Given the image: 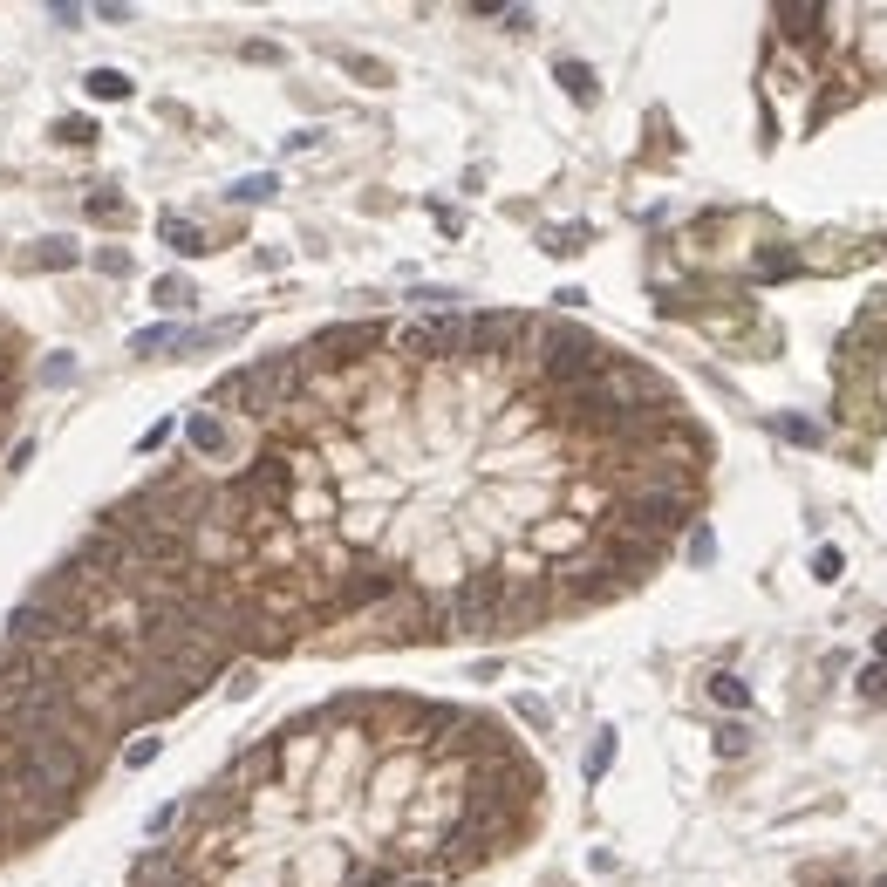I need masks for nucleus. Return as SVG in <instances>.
I'll return each mask as SVG.
<instances>
[{"label": "nucleus", "instance_id": "obj_1", "mask_svg": "<svg viewBox=\"0 0 887 887\" xmlns=\"http://www.w3.org/2000/svg\"><path fill=\"white\" fill-rule=\"evenodd\" d=\"M533 335H540V383H546V396L594 383V376L615 362L601 335H587V328H567V321H546V328L533 321Z\"/></svg>", "mask_w": 887, "mask_h": 887}, {"label": "nucleus", "instance_id": "obj_2", "mask_svg": "<svg viewBox=\"0 0 887 887\" xmlns=\"http://www.w3.org/2000/svg\"><path fill=\"white\" fill-rule=\"evenodd\" d=\"M376 342H383V328H376V321H335V328L308 335V342L294 348V355L308 362V376H314V369H348V362L376 355Z\"/></svg>", "mask_w": 887, "mask_h": 887}, {"label": "nucleus", "instance_id": "obj_3", "mask_svg": "<svg viewBox=\"0 0 887 887\" xmlns=\"http://www.w3.org/2000/svg\"><path fill=\"white\" fill-rule=\"evenodd\" d=\"M464 328H471V314H424V321H410V328H396V348L403 355H417V362H464Z\"/></svg>", "mask_w": 887, "mask_h": 887}, {"label": "nucleus", "instance_id": "obj_4", "mask_svg": "<svg viewBox=\"0 0 887 887\" xmlns=\"http://www.w3.org/2000/svg\"><path fill=\"white\" fill-rule=\"evenodd\" d=\"M526 335H533L526 314H471V328H464V362H505V355H519Z\"/></svg>", "mask_w": 887, "mask_h": 887}, {"label": "nucleus", "instance_id": "obj_5", "mask_svg": "<svg viewBox=\"0 0 887 887\" xmlns=\"http://www.w3.org/2000/svg\"><path fill=\"white\" fill-rule=\"evenodd\" d=\"M185 444H192V458H198V464L232 458V430H226V417H219V410H192V417H185Z\"/></svg>", "mask_w": 887, "mask_h": 887}, {"label": "nucleus", "instance_id": "obj_6", "mask_svg": "<svg viewBox=\"0 0 887 887\" xmlns=\"http://www.w3.org/2000/svg\"><path fill=\"white\" fill-rule=\"evenodd\" d=\"M76 260H82L76 239H41V246H28V260H21V267H35V273H69Z\"/></svg>", "mask_w": 887, "mask_h": 887}, {"label": "nucleus", "instance_id": "obj_7", "mask_svg": "<svg viewBox=\"0 0 887 887\" xmlns=\"http://www.w3.org/2000/svg\"><path fill=\"white\" fill-rule=\"evenodd\" d=\"M157 232H164V246H171V253H185V260H198V253H205V232H198L192 219H178V212H164V219H157Z\"/></svg>", "mask_w": 887, "mask_h": 887}, {"label": "nucleus", "instance_id": "obj_8", "mask_svg": "<svg viewBox=\"0 0 887 887\" xmlns=\"http://www.w3.org/2000/svg\"><path fill=\"white\" fill-rule=\"evenodd\" d=\"M164 348H185V328L157 321V328H137V335H130V355H164Z\"/></svg>", "mask_w": 887, "mask_h": 887}, {"label": "nucleus", "instance_id": "obj_9", "mask_svg": "<svg viewBox=\"0 0 887 887\" xmlns=\"http://www.w3.org/2000/svg\"><path fill=\"white\" fill-rule=\"evenodd\" d=\"M89 96H96V103H123V96H130V89H137V82L123 76V69H89Z\"/></svg>", "mask_w": 887, "mask_h": 887}, {"label": "nucleus", "instance_id": "obj_10", "mask_svg": "<svg viewBox=\"0 0 887 887\" xmlns=\"http://www.w3.org/2000/svg\"><path fill=\"white\" fill-rule=\"evenodd\" d=\"M560 89H567L574 103H594V96H601V82H594L587 62H560Z\"/></svg>", "mask_w": 887, "mask_h": 887}, {"label": "nucleus", "instance_id": "obj_11", "mask_svg": "<svg viewBox=\"0 0 887 887\" xmlns=\"http://www.w3.org/2000/svg\"><path fill=\"white\" fill-rule=\"evenodd\" d=\"M710 696H717L724 710H751V683L731 676V669H717V676H710Z\"/></svg>", "mask_w": 887, "mask_h": 887}, {"label": "nucleus", "instance_id": "obj_12", "mask_svg": "<svg viewBox=\"0 0 887 887\" xmlns=\"http://www.w3.org/2000/svg\"><path fill=\"white\" fill-rule=\"evenodd\" d=\"M819 21H826V14H819V7H778V28H785V35H792V41H806V35H819Z\"/></svg>", "mask_w": 887, "mask_h": 887}, {"label": "nucleus", "instance_id": "obj_13", "mask_svg": "<svg viewBox=\"0 0 887 887\" xmlns=\"http://www.w3.org/2000/svg\"><path fill=\"white\" fill-rule=\"evenodd\" d=\"M758 280H792V273H799V253H785V246H772V253H758Z\"/></svg>", "mask_w": 887, "mask_h": 887}, {"label": "nucleus", "instance_id": "obj_14", "mask_svg": "<svg viewBox=\"0 0 887 887\" xmlns=\"http://www.w3.org/2000/svg\"><path fill=\"white\" fill-rule=\"evenodd\" d=\"M608 765H615V731H601L594 744H587V765H580L587 785H594V778H608Z\"/></svg>", "mask_w": 887, "mask_h": 887}, {"label": "nucleus", "instance_id": "obj_15", "mask_svg": "<svg viewBox=\"0 0 887 887\" xmlns=\"http://www.w3.org/2000/svg\"><path fill=\"white\" fill-rule=\"evenodd\" d=\"M35 376H41L48 389H69V383H76V362H69V355L55 348V355H41V369H35Z\"/></svg>", "mask_w": 887, "mask_h": 887}, {"label": "nucleus", "instance_id": "obj_16", "mask_svg": "<svg viewBox=\"0 0 887 887\" xmlns=\"http://www.w3.org/2000/svg\"><path fill=\"white\" fill-rule=\"evenodd\" d=\"M853 690L867 696V703H887V662H867V669L853 676Z\"/></svg>", "mask_w": 887, "mask_h": 887}, {"label": "nucleus", "instance_id": "obj_17", "mask_svg": "<svg viewBox=\"0 0 887 887\" xmlns=\"http://www.w3.org/2000/svg\"><path fill=\"white\" fill-rule=\"evenodd\" d=\"M55 144H96V123L89 116H55Z\"/></svg>", "mask_w": 887, "mask_h": 887}, {"label": "nucleus", "instance_id": "obj_18", "mask_svg": "<svg viewBox=\"0 0 887 887\" xmlns=\"http://www.w3.org/2000/svg\"><path fill=\"white\" fill-rule=\"evenodd\" d=\"M151 294H157V308H185V301H192V280H178V273H164V280H157Z\"/></svg>", "mask_w": 887, "mask_h": 887}, {"label": "nucleus", "instance_id": "obj_19", "mask_svg": "<svg viewBox=\"0 0 887 887\" xmlns=\"http://www.w3.org/2000/svg\"><path fill=\"white\" fill-rule=\"evenodd\" d=\"M89 219H103V226H116V219H130V205H123L116 192H96V198H89Z\"/></svg>", "mask_w": 887, "mask_h": 887}, {"label": "nucleus", "instance_id": "obj_20", "mask_svg": "<svg viewBox=\"0 0 887 887\" xmlns=\"http://www.w3.org/2000/svg\"><path fill=\"white\" fill-rule=\"evenodd\" d=\"M280 192V185H273L267 171H260V178H239V185H232V198H239V205H260V198H273Z\"/></svg>", "mask_w": 887, "mask_h": 887}, {"label": "nucleus", "instance_id": "obj_21", "mask_svg": "<svg viewBox=\"0 0 887 887\" xmlns=\"http://www.w3.org/2000/svg\"><path fill=\"white\" fill-rule=\"evenodd\" d=\"M744 751H751V731L744 724H724L717 731V758H744Z\"/></svg>", "mask_w": 887, "mask_h": 887}, {"label": "nucleus", "instance_id": "obj_22", "mask_svg": "<svg viewBox=\"0 0 887 887\" xmlns=\"http://www.w3.org/2000/svg\"><path fill=\"white\" fill-rule=\"evenodd\" d=\"M778 437H785V444H819V424H806V417H778Z\"/></svg>", "mask_w": 887, "mask_h": 887}, {"label": "nucleus", "instance_id": "obj_23", "mask_svg": "<svg viewBox=\"0 0 887 887\" xmlns=\"http://www.w3.org/2000/svg\"><path fill=\"white\" fill-rule=\"evenodd\" d=\"M157 751H164L157 737H137V744H123V765H130V772H144V765H157Z\"/></svg>", "mask_w": 887, "mask_h": 887}, {"label": "nucleus", "instance_id": "obj_24", "mask_svg": "<svg viewBox=\"0 0 887 887\" xmlns=\"http://www.w3.org/2000/svg\"><path fill=\"white\" fill-rule=\"evenodd\" d=\"M840 567H847L840 546H819V553H812V580H840Z\"/></svg>", "mask_w": 887, "mask_h": 887}, {"label": "nucleus", "instance_id": "obj_25", "mask_svg": "<svg viewBox=\"0 0 887 887\" xmlns=\"http://www.w3.org/2000/svg\"><path fill=\"white\" fill-rule=\"evenodd\" d=\"M342 69H348V76H362V82H389V69H383V62H369V55H342Z\"/></svg>", "mask_w": 887, "mask_h": 887}, {"label": "nucleus", "instance_id": "obj_26", "mask_svg": "<svg viewBox=\"0 0 887 887\" xmlns=\"http://www.w3.org/2000/svg\"><path fill=\"white\" fill-rule=\"evenodd\" d=\"M580 239H587V226H560L546 232V253H580Z\"/></svg>", "mask_w": 887, "mask_h": 887}, {"label": "nucleus", "instance_id": "obj_27", "mask_svg": "<svg viewBox=\"0 0 887 887\" xmlns=\"http://www.w3.org/2000/svg\"><path fill=\"white\" fill-rule=\"evenodd\" d=\"M690 560H696V567H710V560H717V540H710V526H696V533H690Z\"/></svg>", "mask_w": 887, "mask_h": 887}, {"label": "nucleus", "instance_id": "obj_28", "mask_svg": "<svg viewBox=\"0 0 887 887\" xmlns=\"http://www.w3.org/2000/svg\"><path fill=\"white\" fill-rule=\"evenodd\" d=\"M519 717H526V724H540V731H546V724H553V710H546L540 696H519Z\"/></svg>", "mask_w": 887, "mask_h": 887}, {"label": "nucleus", "instance_id": "obj_29", "mask_svg": "<svg viewBox=\"0 0 887 887\" xmlns=\"http://www.w3.org/2000/svg\"><path fill=\"white\" fill-rule=\"evenodd\" d=\"M96 267H103V273H130V253H116V246H103V253H96Z\"/></svg>", "mask_w": 887, "mask_h": 887}, {"label": "nucleus", "instance_id": "obj_30", "mask_svg": "<svg viewBox=\"0 0 887 887\" xmlns=\"http://www.w3.org/2000/svg\"><path fill=\"white\" fill-rule=\"evenodd\" d=\"M806 887H853L847 874H833V867H819V874H806Z\"/></svg>", "mask_w": 887, "mask_h": 887}, {"label": "nucleus", "instance_id": "obj_31", "mask_svg": "<svg viewBox=\"0 0 887 887\" xmlns=\"http://www.w3.org/2000/svg\"><path fill=\"white\" fill-rule=\"evenodd\" d=\"M389 887H437L430 874H403V881H389Z\"/></svg>", "mask_w": 887, "mask_h": 887}, {"label": "nucleus", "instance_id": "obj_32", "mask_svg": "<svg viewBox=\"0 0 887 887\" xmlns=\"http://www.w3.org/2000/svg\"><path fill=\"white\" fill-rule=\"evenodd\" d=\"M874 662H887V628H881V635H874Z\"/></svg>", "mask_w": 887, "mask_h": 887}, {"label": "nucleus", "instance_id": "obj_33", "mask_svg": "<svg viewBox=\"0 0 887 887\" xmlns=\"http://www.w3.org/2000/svg\"><path fill=\"white\" fill-rule=\"evenodd\" d=\"M874 887H887V874H881V881H874Z\"/></svg>", "mask_w": 887, "mask_h": 887}]
</instances>
